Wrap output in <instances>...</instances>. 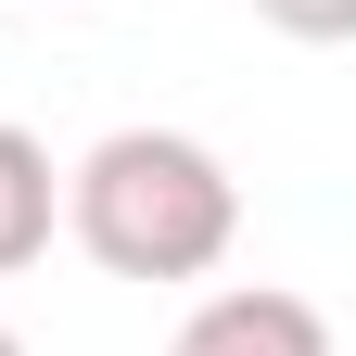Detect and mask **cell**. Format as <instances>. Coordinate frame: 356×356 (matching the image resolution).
<instances>
[{"instance_id": "obj_5", "label": "cell", "mask_w": 356, "mask_h": 356, "mask_svg": "<svg viewBox=\"0 0 356 356\" xmlns=\"http://www.w3.org/2000/svg\"><path fill=\"white\" fill-rule=\"evenodd\" d=\"M0 356H26V343H13V331H0Z\"/></svg>"}, {"instance_id": "obj_2", "label": "cell", "mask_w": 356, "mask_h": 356, "mask_svg": "<svg viewBox=\"0 0 356 356\" xmlns=\"http://www.w3.org/2000/svg\"><path fill=\"white\" fill-rule=\"evenodd\" d=\"M165 356H331V318L280 280H242V293H204Z\"/></svg>"}, {"instance_id": "obj_4", "label": "cell", "mask_w": 356, "mask_h": 356, "mask_svg": "<svg viewBox=\"0 0 356 356\" xmlns=\"http://www.w3.org/2000/svg\"><path fill=\"white\" fill-rule=\"evenodd\" d=\"M254 13L280 26V38H318V51H331V38L356 26V0H254Z\"/></svg>"}, {"instance_id": "obj_1", "label": "cell", "mask_w": 356, "mask_h": 356, "mask_svg": "<svg viewBox=\"0 0 356 356\" xmlns=\"http://www.w3.org/2000/svg\"><path fill=\"white\" fill-rule=\"evenodd\" d=\"M64 229L115 280H204L242 242V178L178 127H115L64 165Z\"/></svg>"}, {"instance_id": "obj_3", "label": "cell", "mask_w": 356, "mask_h": 356, "mask_svg": "<svg viewBox=\"0 0 356 356\" xmlns=\"http://www.w3.org/2000/svg\"><path fill=\"white\" fill-rule=\"evenodd\" d=\"M51 229H64V178H51V153H38L26 127H0V280L51 254Z\"/></svg>"}]
</instances>
